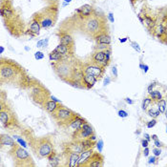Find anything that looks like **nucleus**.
Instances as JSON below:
<instances>
[{
    "label": "nucleus",
    "instance_id": "36",
    "mask_svg": "<svg viewBox=\"0 0 167 167\" xmlns=\"http://www.w3.org/2000/svg\"><path fill=\"white\" fill-rule=\"evenodd\" d=\"M157 82H153V83H151L150 85L148 86V88H147V91H148V94H150L152 93L154 90H155V88H156V86H157Z\"/></svg>",
    "mask_w": 167,
    "mask_h": 167
},
{
    "label": "nucleus",
    "instance_id": "19",
    "mask_svg": "<svg viewBox=\"0 0 167 167\" xmlns=\"http://www.w3.org/2000/svg\"><path fill=\"white\" fill-rule=\"evenodd\" d=\"M95 39L97 41V43H101V44H108L110 45L111 43V37L105 32H102L100 34L95 37Z\"/></svg>",
    "mask_w": 167,
    "mask_h": 167
},
{
    "label": "nucleus",
    "instance_id": "55",
    "mask_svg": "<svg viewBox=\"0 0 167 167\" xmlns=\"http://www.w3.org/2000/svg\"><path fill=\"white\" fill-rule=\"evenodd\" d=\"M148 70H149V66H148V65H145V64H144V69H143V71H144V73H147Z\"/></svg>",
    "mask_w": 167,
    "mask_h": 167
},
{
    "label": "nucleus",
    "instance_id": "27",
    "mask_svg": "<svg viewBox=\"0 0 167 167\" xmlns=\"http://www.w3.org/2000/svg\"><path fill=\"white\" fill-rule=\"evenodd\" d=\"M63 55L62 53H60L58 52L57 50L55 49L53 51H52V52L50 53V55H49V58H50V60L51 61H60L62 58H63Z\"/></svg>",
    "mask_w": 167,
    "mask_h": 167
},
{
    "label": "nucleus",
    "instance_id": "45",
    "mask_svg": "<svg viewBox=\"0 0 167 167\" xmlns=\"http://www.w3.org/2000/svg\"><path fill=\"white\" fill-rule=\"evenodd\" d=\"M108 19L110 20V22H112V23H114V22H115L114 14H113L112 13H109V14H108Z\"/></svg>",
    "mask_w": 167,
    "mask_h": 167
},
{
    "label": "nucleus",
    "instance_id": "8",
    "mask_svg": "<svg viewBox=\"0 0 167 167\" xmlns=\"http://www.w3.org/2000/svg\"><path fill=\"white\" fill-rule=\"evenodd\" d=\"M51 95L49 93L44 90L43 87H40V86H34V88L32 89V97L35 102L39 105H44V103L46 102L48 99H50Z\"/></svg>",
    "mask_w": 167,
    "mask_h": 167
},
{
    "label": "nucleus",
    "instance_id": "48",
    "mask_svg": "<svg viewBox=\"0 0 167 167\" xmlns=\"http://www.w3.org/2000/svg\"><path fill=\"white\" fill-rule=\"evenodd\" d=\"M149 148L148 147H145L144 150H143V155H144V157H148L149 156Z\"/></svg>",
    "mask_w": 167,
    "mask_h": 167
},
{
    "label": "nucleus",
    "instance_id": "7",
    "mask_svg": "<svg viewBox=\"0 0 167 167\" xmlns=\"http://www.w3.org/2000/svg\"><path fill=\"white\" fill-rule=\"evenodd\" d=\"M37 18L39 20L41 24V27L44 29L51 28L52 26L55 25V19H56V11L53 9H50V10L43 11L39 16H37Z\"/></svg>",
    "mask_w": 167,
    "mask_h": 167
},
{
    "label": "nucleus",
    "instance_id": "53",
    "mask_svg": "<svg viewBox=\"0 0 167 167\" xmlns=\"http://www.w3.org/2000/svg\"><path fill=\"white\" fill-rule=\"evenodd\" d=\"M50 98H51V99H53V101H55V102H57V103H61L60 101H59V100L57 99V98H55V97H53V95H51Z\"/></svg>",
    "mask_w": 167,
    "mask_h": 167
},
{
    "label": "nucleus",
    "instance_id": "47",
    "mask_svg": "<svg viewBox=\"0 0 167 167\" xmlns=\"http://www.w3.org/2000/svg\"><path fill=\"white\" fill-rule=\"evenodd\" d=\"M112 73L113 74H114V76L115 77H118V69H117V67H113V69H112Z\"/></svg>",
    "mask_w": 167,
    "mask_h": 167
},
{
    "label": "nucleus",
    "instance_id": "34",
    "mask_svg": "<svg viewBox=\"0 0 167 167\" xmlns=\"http://www.w3.org/2000/svg\"><path fill=\"white\" fill-rule=\"evenodd\" d=\"M110 48V45L108 44H101V43H97V46L95 47V51H105L107 49H109Z\"/></svg>",
    "mask_w": 167,
    "mask_h": 167
},
{
    "label": "nucleus",
    "instance_id": "38",
    "mask_svg": "<svg viewBox=\"0 0 167 167\" xmlns=\"http://www.w3.org/2000/svg\"><path fill=\"white\" fill-rule=\"evenodd\" d=\"M34 58L37 59V60H40V59L44 58V53L42 52H37L34 53Z\"/></svg>",
    "mask_w": 167,
    "mask_h": 167
},
{
    "label": "nucleus",
    "instance_id": "32",
    "mask_svg": "<svg viewBox=\"0 0 167 167\" xmlns=\"http://www.w3.org/2000/svg\"><path fill=\"white\" fill-rule=\"evenodd\" d=\"M144 23L145 25L148 27V28H153V27L155 26V21L154 19L152 18L151 16H144Z\"/></svg>",
    "mask_w": 167,
    "mask_h": 167
},
{
    "label": "nucleus",
    "instance_id": "43",
    "mask_svg": "<svg viewBox=\"0 0 167 167\" xmlns=\"http://www.w3.org/2000/svg\"><path fill=\"white\" fill-rule=\"evenodd\" d=\"M148 144H149V141H147V139H143L142 141H141V146H142L143 148H145V147H148Z\"/></svg>",
    "mask_w": 167,
    "mask_h": 167
},
{
    "label": "nucleus",
    "instance_id": "20",
    "mask_svg": "<svg viewBox=\"0 0 167 167\" xmlns=\"http://www.w3.org/2000/svg\"><path fill=\"white\" fill-rule=\"evenodd\" d=\"M93 60H94V63L99 64L101 66H103L104 61H105V52L104 51H95V53L93 55Z\"/></svg>",
    "mask_w": 167,
    "mask_h": 167
},
{
    "label": "nucleus",
    "instance_id": "62",
    "mask_svg": "<svg viewBox=\"0 0 167 167\" xmlns=\"http://www.w3.org/2000/svg\"><path fill=\"white\" fill-rule=\"evenodd\" d=\"M166 133H167V126H166Z\"/></svg>",
    "mask_w": 167,
    "mask_h": 167
},
{
    "label": "nucleus",
    "instance_id": "42",
    "mask_svg": "<svg viewBox=\"0 0 167 167\" xmlns=\"http://www.w3.org/2000/svg\"><path fill=\"white\" fill-rule=\"evenodd\" d=\"M156 162H157V157L156 156L148 158V163L149 164H151V163H156Z\"/></svg>",
    "mask_w": 167,
    "mask_h": 167
},
{
    "label": "nucleus",
    "instance_id": "44",
    "mask_svg": "<svg viewBox=\"0 0 167 167\" xmlns=\"http://www.w3.org/2000/svg\"><path fill=\"white\" fill-rule=\"evenodd\" d=\"M44 43H45V40L42 39V40H39L38 42L37 43V48H42L44 47Z\"/></svg>",
    "mask_w": 167,
    "mask_h": 167
},
{
    "label": "nucleus",
    "instance_id": "56",
    "mask_svg": "<svg viewBox=\"0 0 167 167\" xmlns=\"http://www.w3.org/2000/svg\"><path fill=\"white\" fill-rule=\"evenodd\" d=\"M151 139H154V141H157V139H158V136L157 135H152L151 136Z\"/></svg>",
    "mask_w": 167,
    "mask_h": 167
},
{
    "label": "nucleus",
    "instance_id": "41",
    "mask_svg": "<svg viewBox=\"0 0 167 167\" xmlns=\"http://www.w3.org/2000/svg\"><path fill=\"white\" fill-rule=\"evenodd\" d=\"M131 45H132V47L137 51V52L141 53V47H139V43H137V42H135V41H134V42H132V44H131Z\"/></svg>",
    "mask_w": 167,
    "mask_h": 167
},
{
    "label": "nucleus",
    "instance_id": "58",
    "mask_svg": "<svg viewBox=\"0 0 167 167\" xmlns=\"http://www.w3.org/2000/svg\"><path fill=\"white\" fill-rule=\"evenodd\" d=\"M139 68H141V70L144 69V64H143V63H141V64H139Z\"/></svg>",
    "mask_w": 167,
    "mask_h": 167
},
{
    "label": "nucleus",
    "instance_id": "9",
    "mask_svg": "<svg viewBox=\"0 0 167 167\" xmlns=\"http://www.w3.org/2000/svg\"><path fill=\"white\" fill-rule=\"evenodd\" d=\"M14 118L16 116L7 106L4 107L3 102L1 103V111H0V121L1 124L5 127H10L14 124Z\"/></svg>",
    "mask_w": 167,
    "mask_h": 167
},
{
    "label": "nucleus",
    "instance_id": "23",
    "mask_svg": "<svg viewBox=\"0 0 167 167\" xmlns=\"http://www.w3.org/2000/svg\"><path fill=\"white\" fill-rule=\"evenodd\" d=\"M69 153V167H77L78 165V160H79V154L76 153H71V152H68Z\"/></svg>",
    "mask_w": 167,
    "mask_h": 167
},
{
    "label": "nucleus",
    "instance_id": "15",
    "mask_svg": "<svg viewBox=\"0 0 167 167\" xmlns=\"http://www.w3.org/2000/svg\"><path fill=\"white\" fill-rule=\"evenodd\" d=\"M61 106L62 105L60 103L55 102V101H53V99H51V98L50 99H48L43 105L44 109H45L47 112H49L50 114H53V113H55L57 109L60 108Z\"/></svg>",
    "mask_w": 167,
    "mask_h": 167
},
{
    "label": "nucleus",
    "instance_id": "16",
    "mask_svg": "<svg viewBox=\"0 0 167 167\" xmlns=\"http://www.w3.org/2000/svg\"><path fill=\"white\" fill-rule=\"evenodd\" d=\"M97 78L92 74H84L83 76V78H82V82L84 84L85 88L86 89H91L94 87V85L95 84V82L97 81Z\"/></svg>",
    "mask_w": 167,
    "mask_h": 167
},
{
    "label": "nucleus",
    "instance_id": "2",
    "mask_svg": "<svg viewBox=\"0 0 167 167\" xmlns=\"http://www.w3.org/2000/svg\"><path fill=\"white\" fill-rule=\"evenodd\" d=\"M11 154L13 156L16 166H34V162L32 160V157L25 149L21 146L16 144L11 147Z\"/></svg>",
    "mask_w": 167,
    "mask_h": 167
},
{
    "label": "nucleus",
    "instance_id": "33",
    "mask_svg": "<svg viewBox=\"0 0 167 167\" xmlns=\"http://www.w3.org/2000/svg\"><path fill=\"white\" fill-rule=\"evenodd\" d=\"M1 16H2L3 17L11 16H13V11H11L10 8L2 7V8H1Z\"/></svg>",
    "mask_w": 167,
    "mask_h": 167
},
{
    "label": "nucleus",
    "instance_id": "28",
    "mask_svg": "<svg viewBox=\"0 0 167 167\" xmlns=\"http://www.w3.org/2000/svg\"><path fill=\"white\" fill-rule=\"evenodd\" d=\"M56 50L58 51L59 53H62L64 56H66V55H70V50H71V48H69L68 46L66 45H64V44H62V43H59L58 44V46L55 48Z\"/></svg>",
    "mask_w": 167,
    "mask_h": 167
},
{
    "label": "nucleus",
    "instance_id": "18",
    "mask_svg": "<svg viewBox=\"0 0 167 167\" xmlns=\"http://www.w3.org/2000/svg\"><path fill=\"white\" fill-rule=\"evenodd\" d=\"M166 95H167L166 93H164V92L162 90H159V89H155L152 93L149 94V97L152 98L154 103H157V102H159L160 100H162V98H165Z\"/></svg>",
    "mask_w": 167,
    "mask_h": 167
},
{
    "label": "nucleus",
    "instance_id": "57",
    "mask_svg": "<svg viewBox=\"0 0 167 167\" xmlns=\"http://www.w3.org/2000/svg\"><path fill=\"white\" fill-rule=\"evenodd\" d=\"M47 1H48V2H51V3H53H53H56V2H57L58 0H47Z\"/></svg>",
    "mask_w": 167,
    "mask_h": 167
},
{
    "label": "nucleus",
    "instance_id": "35",
    "mask_svg": "<svg viewBox=\"0 0 167 167\" xmlns=\"http://www.w3.org/2000/svg\"><path fill=\"white\" fill-rule=\"evenodd\" d=\"M103 141L102 139H99V141H98L97 142V150H98V152H99V153H101V152H102V149H103Z\"/></svg>",
    "mask_w": 167,
    "mask_h": 167
},
{
    "label": "nucleus",
    "instance_id": "6",
    "mask_svg": "<svg viewBox=\"0 0 167 167\" xmlns=\"http://www.w3.org/2000/svg\"><path fill=\"white\" fill-rule=\"evenodd\" d=\"M83 28L87 34L95 37L100 32H104V22L102 21L101 17L94 14V16H89L85 19Z\"/></svg>",
    "mask_w": 167,
    "mask_h": 167
},
{
    "label": "nucleus",
    "instance_id": "13",
    "mask_svg": "<svg viewBox=\"0 0 167 167\" xmlns=\"http://www.w3.org/2000/svg\"><path fill=\"white\" fill-rule=\"evenodd\" d=\"M67 150L71 153L80 154L85 150V147L81 139H74L72 142L67 144Z\"/></svg>",
    "mask_w": 167,
    "mask_h": 167
},
{
    "label": "nucleus",
    "instance_id": "3",
    "mask_svg": "<svg viewBox=\"0 0 167 167\" xmlns=\"http://www.w3.org/2000/svg\"><path fill=\"white\" fill-rule=\"evenodd\" d=\"M77 116L78 115H77L76 113L72 111L69 108H66V107L63 105L53 114V117L55 118V120L56 121V123H57L59 126L64 127V128L69 127L70 124L72 123V121H73Z\"/></svg>",
    "mask_w": 167,
    "mask_h": 167
},
{
    "label": "nucleus",
    "instance_id": "59",
    "mask_svg": "<svg viewBox=\"0 0 167 167\" xmlns=\"http://www.w3.org/2000/svg\"><path fill=\"white\" fill-rule=\"evenodd\" d=\"M0 49H1V53H3V52H4V47H0Z\"/></svg>",
    "mask_w": 167,
    "mask_h": 167
},
{
    "label": "nucleus",
    "instance_id": "26",
    "mask_svg": "<svg viewBox=\"0 0 167 167\" xmlns=\"http://www.w3.org/2000/svg\"><path fill=\"white\" fill-rule=\"evenodd\" d=\"M16 144V143L14 142V141L11 138L10 136L4 135V134L1 135V145L2 146L9 145V146H11V147H13V146H14Z\"/></svg>",
    "mask_w": 167,
    "mask_h": 167
},
{
    "label": "nucleus",
    "instance_id": "1",
    "mask_svg": "<svg viewBox=\"0 0 167 167\" xmlns=\"http://www.w3.org/2000/svg\"><path fill=\"white\" fill-rule=\"evenodd\" d=\"M23 68H21L16 62L11 60L4 61L2 59L1 61V69H0V78L1 82H20L22 77L25 76V73L23 74Z\"/></svg>",
    "mask_w": 167,
    "mask_h": 167
},
{
    "label": "nucleus",
    "instance_id": "60",
    "mask_svg": "<svg viewBox=\"0 0 167 167\" xmlns=\"http://www.w3.org/2000/svg\"><path fill=\"white\" fill-rule=\"evenodd\" d=\"M71 1H72V0H64V2H65V3H68V4H69V3H70Z\"/></svg>",
    "mask_w": 167,
    "mask_h": 167
},
{
    "label": "nucleus",
    "instance_id": "39",
    "mask_svg": "<svg viewBox=\"0 0 167 167\" xmlns=\"http://www.w3.org/2000/svg\"><path fill=\"white\" fill-rule=\"evenodd\" d=\"M153 153H154V156L156 157H160V154H162V150H160V148L159 147H156L153 149Z\"/></svg>",
    "mask_w": 167,
    "mask_h": 167
},
{
    "label": "nucleus",
    "instance_id": "52",
    "mask_svg": "<svg viewBox=\"0 0 167 167\" xmlns=\"http://www.w3.org/2000/svg\"><path fill=\"white\" fill-rule=\"evenodd\" d=\"M144 139H147L148 141H151V136L149 135V134L145 133V134H144Z\"/></svg>",
    "mask_w": 167,
    "mask_h": 167
},
{
    "label": "nucleus",
    "instance_id": "4",
    "mask_svg": "<svg viewBox=\"0 0 167 167\" xmlns=\"http://www.w3.org/2000/svg\"><path fill=\"white\" fill-rule=\"evenodd\" d=\"M32 151L38 158H48L49 155L53 151V142L49 138H41L35 139L32 145Z\"/></svg>",
    "mask_w": 167,
    "mask_h": 167
},
{
    "label": "nucleus",
    "instance_id": "31",
    "mask_svg": "<svg viewBox=\"0 0 167 167\" xmlns=\"http://www.w3.org/2000/svg\"><path fill=\"white\" fill-rule=\"evenodd\" d=\"M153 103H154L153 100H152V98L150 97H145L142 101V110L143 111H147V110L152 106V104Z\"/></svg>",
    "mask_w": 167,
    "mask_h": 167
},
{
    "label": "nucleus",
    "instance_id": "30",
    "mask_svg": "<svg viewBox=\"0 0 167 167\" xmlns=\"http://www.w3.org/2000/svg\"><path fill=\"white\" fill-rule=\"evenodd\" d=\"M157 105L158 107L157 108L159 109V111L162 113V114H163L166 109H167V100H166V97L165 98H162V100H160L159 102H157Z\"/></svg>",
    "mask_w": 167,
    "mask_h": 167
},
{
    "label": "nucleus",
    "instance_id": "37",
    "mask_svg": "<svg viewBox=\"0 0 167 167\" xmlns=\"http://www.w3.org/2000/svg\"><path fill=\"white\" fill-rule=\"evenodd\" d=\"M156 124H157V119L152 118V120L147 122V128H149V129H150V128H153Z\"/></svg>",
    "mask_w": 167,
    "mask_h": 167
},
{
    "label": "nucleus",
    "instance_id": "12",
    "mask_svg": "<svg viewBox=\"0 0 167 167\" xmlns=\"http://www.w3.org/2000/svg\"><path fill=\"white\" fill-rule=\"evenodd\" d=\"M104 164V158L99 152L95 153L90 157V159L85 164L84 167H101Z\"/></svg>",
    "mask_w": 167,
    "mask_h": 167
},
{
    "label": "nucleus",
    "instance_id": "40",
    "mask_svg": "<svg viewBox=\"0 0 167 167\" xmlns=\"http://www.w3.org/2000/svg\"><path fill=\"white\" fill-rule=\"evenodd\" d=\"M118 114V116H119L120 118H127V117H128V115H129L126 111H124V110H119Z\"/></svg>",
    "mask_w": 167,
    "mask_h": 167
},
{
    "label": "nucleus",
    "instance_id": "49",
    "mask_svg": "<svg viewBox=\"0 0 167 167\" xmlns=\"http://www.w3.org/2000/svg\"><path fill=\"white\" fill-rule=\"evenodd\" d=\"M17 141H18L19 143H20V144H21L22 146H23V147H26V142L25 141H23V139H19V138H17Z\"/></svg>",
    "mask_w": 167,
    "mask_h": 167
},
{
    "label": "nucleus",
    "instance_id": "14",
    "mask_svg": "<svg viewBox=\"0 0 167 167\" xmlns=\"http://www.w3.org/2000/svg\"><path fill=\"white\" fill-rule=\"evenodd\" d=\"M94 154V149L90 148V149H86L82 152V153L79 154V160H78V165L77 167L80 166H85V164L87 163V162L90 159V157Z\"/></svg>",
    "mask_w": 167,
    "mask_h": 167
},
{
    "label": "nucleus",
    "instance_id": "22",
    "mask_svg": "<svg viewBox=\"0 0 167 167\" xmlns=\"http://www.w3.org/2000/svg\"><path fill=\"white\" fill-rule=\"evenodd\" d=\"M41 28H42V27H41L39 20H38L37 17H34V18L31 21V24H30V30H31L32 32L34 35H37V34H39Z\"/></svg>",
    "mask_w": 167,
    "mask_h": 167
},
{
    "label": "nucleus",
    "instance_id": "25",
    "mask_svg": "<svg viewBox=\"0 0 167 167\" xmlns=\"http://www.w3.org/2000/svg\"><path fill=\"white\" fill-rule=\"evenodd\" d=\"M48 160H49V163L51 166H57L59 164V162H60V158L53 151L51 153V155L48 156Z\"/></svg>",
    "mask_w": 167,
    "mask_h": 167
},
{
    "label": "nucleus",
    "instance_id": "21",
    "mask_svg": "<svg viewBox=\"0 0 167 167\" xmlns=\"http://www.w3.org/2000/svg\"><path fill=\"white\" fill-rule=\"evenodd\" d=\"M76 11L79 14V16H84L85 19H86L87 17L92 16V13H93V8H92L91 5L85 4V5L81 6V7L78 9V10H76Z\"/></svg>",
    "mask_w": 167,
    "mask_h": 167
},
{
    "label": "nucleus",
    "instance_id": "61",
    "mask_svg": "<svg viewBox=\"0 0 167 167\" xmlns=\"http://www.w3.org/2000/svg\"><path fill=\"white\" fill-rule=\"evenodd\" d=\"M164 114H165V117H166V118H167V109H166V111L164 112Z\"/></svg>",
    "mask_w": 167,
    "mask_h": 167
},
{
    "label": "nucleus",
    "instance_id": "51",
    "mask_svg": "<svg viewBox=\"0 0 167 167\" xmlns=\"http://www.w3.org/2000/svg\"><path fill=\"white\" fill-rule=\"evenodd\" d=\"M125 101H126V103H128V104H130V105H132V104H134V101L131 99V98H129V97H126L125 98Z\"/></svg>",
    "mask_w": 167,
    "mask_h": 167
},
{
    "label": "nucleus",
    "instance_id": "54",
    "mask_svg": "<svg viewBox=\"0 0 167 167\" xmlns=\"http://www.w3.org/2000/svg\"><path fill=\"white\" fill-rule=\"evenodd\" d=\"M127 40H128V37H125V38H119V42H120V43H125Z\"/></svg>",
    "mask_w": 167,
    "mask_h": 167
},
{
    "label": "nucleus",
    "instance_id": "50",
    "mask_svg": "<svg viewBox=\"0 0 167 167\" xmlns=\"http://www.w3.org/2000/svg\"><path fill=\"white\" fill-rule=\"evenodd\" d=\"M110 82H111V79H110V77H109V76H106L105 80H104V86L108 85Z\"/></svg>",
    "mask_w": 167,
    "mask_h": 167
},
{
    "label": "nucleus",
    "instance_id": "5",
    "mask_svg": "<svg viewBox=\"0 0 167 167\" xmlns=\"http://www.w3.org/2000/svg\"><path fill=\"white\" fill-rule=\"evenodd\" d=\"M76 67L72 63L69 59L62 58L60 61H57V63L55 65V73L58 74V76L64 81H67L72 78L73 74Z\"/></svg>",
    "mask_w": 167,
    "mask_h": 167
},
{
    "label": "nucleus",
    "instance_id": "11",
    "mask_svg": "<svg viewBox=\"0 0 167 167\" xmlns=\"http://www.w3.org/2000/svg\"><path fill=\"white\" fill-rule=\"evenodd\" d=\"M104 68L105 67L101 66L99 64L93 63V64H85L82 67V70L84 72V74H92V76L97 77V79H99L104 74Z\"/></svg>",
    "mask_w": 167,
    "mask_h": 167
},
{
    "label": "nucleus",
    "instance_id": "17",
    "mask_svg": "<svg viewBox=\"0 0 167 167\" xmlns=\"http://www.w3.org/2000/svg\"><path fill=\"white\" fill-rule=\"evenodd\" d=\"M58 35L60 38V43L68 46L71 49L74 47V38L72 37L71 34H67V32H59Z\"/></svg>",
    "mask_w": 167,
    "mask_h": 167
},
{
    "label": "nucleus",
    "instance_id": "29",
    "mask_svg": "<svg viewBox=\"0 0 167 167\" xmlns=\"http://www.w3.org/2000/svg\"><path fill=\"white\" fill-rule=\"evenodd\" d=\"M146 112H147V115L149 116V117L152 118H157L162 115V113L159 111V109L155 108V107H152V106Z\"/></svg>",
    "mask_w": 167,
    "mask_h": 167
},
{
    "label": "nucleus",
    "instance_id": "24",
    "mask_svg": "<svg viewBox=\"0 0 167 167\" xmlns=\"http://www.w3.org/2000/svg\"><path fill=\"white\" fill-rule=\"evenodd\" d=\"M86 122V120L85 119H83L82 118H80L79 116H77V117L74 119L73 121H72V123L70 124V126L69 127H71V128H73V129L76 131V130H77V129H79L80 127L82 126L83 124H84Z\"/></svg>",
    "mask_w": 167,
    "mask_h": 167
},
{
    "label": "nucleus",
    "instance_id": "46",
    "mask_svg": "<svg viewBox=\"0 0 167 167\" xmlns=\"http://www.w3.org/2000/svg\"><path fill=\"white\" fill-rule=\"evenodd\" d=\"M154 144H155V146H156V147H159V148H160L162 146V142H160L159 139H157V141H154Z\"/></svg>",
    "mask_w": 167,
    "mask_h": 167
},
{
    "label": "nucleus",
    "instance_id": "10",
    "mask_svg": "<svg viewBox=\"0 0 167 167\" xmlns=\"http://www.w3.org/2000/svg\"><path fill=\"white\" fill-rule=\"evenodd\" d=\"M95 134V131L93 127L90 124L85 122L79 129L74 131V139H90L92 136Z\"/></svg>",
    "mask_w": 167,
    "mask_h": 167
}]
</instances>
